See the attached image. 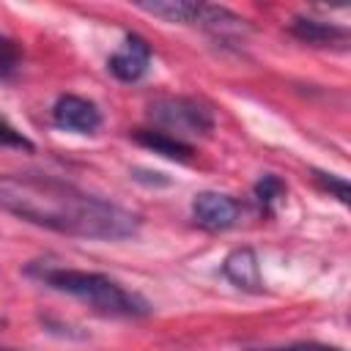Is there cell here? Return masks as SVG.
<instances>
[{"label":"cell","mask_w":351,"mask_h":351,"mask_svg":"<svg viewBox=\"0 0 351 351\" xmlns=\"http://www.w3.org/2000/svg\"><path fill=\"white\" fill-rule=\"evenodd\" d=\"M222 274L241 291L263 293V274H261V263L252 247H236L222 261Z\"/></svg>","instance_id":"cell-7"},{"label":"cell","mask_w":351,"mask_h":351,"mask_svg":"<svg viewBox=\"0 0 351 351\" xmlns=\"http://www.w3.org/2000/svg\"><path fill=\"white\" fill-rule=\"evenodd\" d=\"M0 148H14V151H33V140L25 137L16 126H11L5 118H0Z\"/></svg>","instance_id":"cell-12"},{"label":"cell","mask_w":351,"mask_h":351,"mask_svg":"<svg viewBox=\"0 0 351 351\" xmlns=\"http://www.w3.org/2000/svg\"><path fill=\"white\" fill-rule=\"evenodd\" d=\"M255 351H343L337 346H324V343H291L280 348H255Z\"/></svg>","instance_id":"cell-15"},{"label":"cell","mask_w":351,"mask_h":351,"mask_svg":"<svg viewBox=\"0 0 351 351\" xmlns=\"http://www.w3.org/2000/svg\"><path fill=\"white\" fill-rule=\"evenodd\" d=\"M148 63H151V47L137 33H126L121 49H115L107 58L110 74L115 80H121V82H137V80H143L145 71H148Z\"/></svg>","instance_id":"cell-6"},{"label":"cell","mask_w":351,"mask_h":351,"mask_svg":"<svg viewBox=\"0 0 351 351\" xmlns=\"http://www.w3.org/2000/svg\"><path fill=\"white\" fill-rule=\"evenodd\" d=\"M137 8L173 25H197V14H200V3H189V0H154V3L143 0L137 3Z\"/></svg>","instance_id":"cell-10"},{"label":"cell","mask_w":351,"mask_h":351,"mask_svg":"<svg viewBox=\"0 0 351 351\" xmlns=\"http://www.w3.org/2000/svg\"><path fill=\"white\" fill-rule=\"evenodd\" d=\"M192 217L200 228H206L211 233H222V230H230L239 225L241 206L236 197H230L225 192L206 189V192H197L192 197Z\"/></svg>","instance_id":"cell-4"},{"label":"cell","mask_w":351,"mask_h":351,"mask_svg":"<svg viewBox=\"0 0 351 351\" xmlns=\"http://www.w3.org/2000/svg\"><path fill=\"white\" fill-rule=\"evenodd\" d=\"M288 30H291V36H296L299 41H304L310 47L346 49V44H348V30L343 25H332V22H321V19H310V16H293Z\"/></svg>","instance_id":"cell-8"},{"label":"cell","mask_w":351,"mask_h":351,"mask_svg":"<svg viewBox=\"0 0 351 351\" xmlns=\"http://www.w3.org/2000/svg\"><path fill=\"white\" fill-rule=\"evenodd\" d=\"M3 326H5V318H0V329H3Z\"/></svg>","instance_id":"cell-16"},{"label":"cell","mask_w":351,"mask_h":351,"mask_svg":"<svg viewBox=\"0 0 351 351\" xmlns=\"http://www.w3.org/2000/svg\"><path fill=\"white\" fill-rule=\"evenodd\" d=\"M252 195H255V203L261 206V211L266 214H274L282 203H285V195H288V186L280 176L274 173H266L258 178V184L252 186Z\"/></svg>","instance_id":"cell-11"},{"label":"cell","mask_w":351,"mask_h":351,"mask_svg":"<svg viewBox=\"0 0 351 351\" xmlns=\"http://www.w3.org/2000/svg\"><path fill=\"white\" fill-rule=\"evenodd\" d=\"M0 208L22 222L74 239L123 241L140 230V217L129 208L41 173H3Z\"/></svg>","instance_id":"cell-1"},{"label":"cell","mask_w":351,"mask_h":351,"mask_svg":"<svg viewBox=\"0 0 351 351\" xmlns=\"http://www.w3.org/2000/svg\"><path fill=\"white\" fill-rule=\"evenodd\" d=\"M16 63H19V49H16V44H14L11 38L0 36V74L14 71Z\"/></svg>","instance_id":"cell-14"},{"label":"cell","mask_w":351,"mask_h":351,"mask_svg":"<svg viewBox=\"0 0 351 351\" xmlns=\"http://www.w3.org/2000/svg\"><path fill=\"white\" fill-rule=\"evenodd\" d=\"M27 274L58 293H66V296L85 302L99 315H112V318H145V315H151V304L140 293L123 288L118 280H112L101 271L60 269V266H27Z\"/></svg>","instance_id":"cell-2"},{"label":"cell","mask_w":351,"mask_h":351,"mask_svg":"<svg viewBox=\"0 0 351 351\" xmlns=\"http://www.w3.org/2000/svg\"><path fill=\"white\" fill-rule=\"evenodd\" d=\"M315 178H318V184L326 189V192H332L340 203H348V197H351V189H348V181L343 178V176H335V173H321V170H315Z\"/></svg>","instance_id":"cell-13"},{"label":"cell","mask_w":351,"mask_h":351,"mask_svg":"<svg viewBox=\"0 0 351 351\" xmlns=\"http://www.w3.org/2000/svg\"><path fill=\"white\" fill-rule=\"evenodd\" d=\"M52 121L58 129L74 132V134H96L101 126V112L90 99L66 93L52 107Z\"/></svg>","instance_id":"cell-5"},{"label":"cell","mask_w":351,"mask_h":351,"mask_svg":"<svg viewBox=\"0 0 351 351\" xmlns=\"http://www.w3.org/2000/svg\"><path fill=\"white\" fill-rule=\"evenodd\" d=\"M148 118L159 132H165L176 140H184V143L189 137H208L214 132V112L189 96H156V99H151Z\"/></svg>","instance_id":"cell-3"},{"label":"cell","mask_w":351,"mask_h":351,"mask_svg":"<svg viewBox=\"0 0 351 351\" xmlns=\"http://www.w3.org/2000/svg\"><path fill=\"white\" fill-rule=\"evenodd\" d=\"M0 351H14V348H0Z\"/></svg>","instance_id":"cell-17"},{"label":"cell","mask_w":351,"mask_h":351,"mask_svg":"<svg viewBox=\"0 0 351 351\" xmlns=\"http://www.w3.org/2000/svg\"><path fill=\"white\" fill-rule=\"evenodd\" d=\"M132 137H134V143H140V145L151 148L154 154H159L165 159H173V162H189L192 154H195V148L189 143L176 140V137H170L159 129H134Z\"/></svg>","instance_id":"cell-9"}]
</instances>
